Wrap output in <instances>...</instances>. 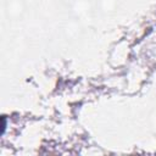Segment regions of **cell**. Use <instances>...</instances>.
Wrapping results in <instances>:
<instances>
[{
    "mask_svg": "<svg viewBox=\"0 0 156 156\" xmlns=\"http://www.w3.org/2000/svg\"><path fill=\"white\" fill-rule=\"evenodd\" d=\"M115 7V1L113 0H101V9L104 11H107L106 9H108V11H111Z\"/></svg>",
    "mask_w": 156,
    "mask_h": 156,
    "instance_id": "6da1fadb",
    "label": "cell"
}]
</instances>
